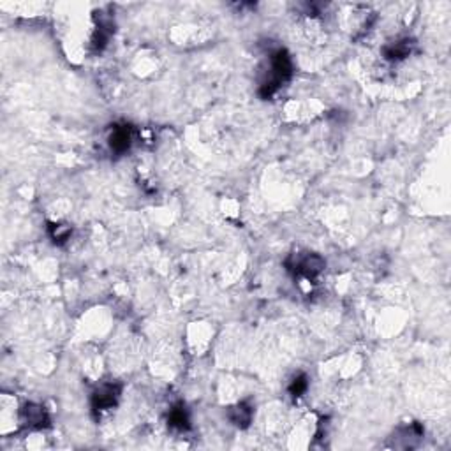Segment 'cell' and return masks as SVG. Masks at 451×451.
<instances>
[{"mask_svg": "<svg viewBox=\"0 0 451 451\" xmlns=\"http://www.w3.org/2000/svg\"><path fill=\"white\" fill-rule=\"evenodd\" d=\"M293 62L286 49H277L270 55V76L259 85V95L263 99H270L280 85L291 78Z\"/></svg>", "mask_w": 451, "mask_h": 451, "instance_id": "1", "label": "cell"}, {"mask_svg": "<svg viewBox=\"0 0 451 451\" xmlns=\"http://www.w3.org/2000/svg\"><path fill=\"white\" fill-rule=\"evenodd\" d=\"M287 270L296 277H304L307 280H314L326 268V261L319 254L305 252V254H291L286 261Z\"/></svg>", "mask_w": 451, "mask_h": 451, "instance_id": "2", "label": "cell"}, {"mask_svg": "<svg viewBox=\"0 0 451 451\" xmlns=\"http://www.w3.org/2000/svg\"><path fill=\"white\" fill-rule=\"evenodd\" d=\"M120 395H122V385L113 381L103 382L92 393V409H94V413H99V415L111 411L119 404Z\"/></svg>", "mask_w": 451, "mask_h": 451, "instance_id": "3", "label": "cell"}, {"mask_svg": "<svg viewBox=\"0 0 451 451\" xmlns=\"http://www.w3.org/2000/svg\"><path fill=\"white\" fill-rule=\"evenodd\" d=\"M20 419L25 427L32 428V430H45L51 427V418L41 404H25L20 411Z\"/></svg>", "mask_w": 451, "mask_h": 451, "instance_id": "4", "label": "cell"}, {"mask_svg": "<svg viewBox=\"0 0 451 451\" xmlns=\"http://www.w3.org/2000/svg\"><path fill=\"white\" fill-rule=\"evenodd\" d=\"M132 140H134L132 127L123 123V125H115V127H113L110 138H108V143H110L111 152L122 156V154H125L129 148H131Z\"/></svg>", "mask_w": 451, "mask_h": 451, "instance_id": "5", "label": "cell"}, {"mask_svg": "<svg viewBox=\"0 0 451 451\" xmlns=\"http://www.w3.org/2000/svg\"><path fill=\"white\" fill-rule=\"evenodd\" d=\"M422 437H423L422 425H419V423H411L407 427L398 428L391 439H393L395 448H415L416 444L422 441Z\"/></svg>", "mask_w": 451, "mask_h": 451, "instance_id": "6", "label": "cell"}, {"mask_svg": "<svg viewBox=\"0 0 451 451\" xmlns=\"http://www.w3.org/2000/svg\"><path fill=\"white\" fill-rule=\"evenodd\" d=\"M228 418H230V422L233 423L234 427L247 428L252 423V418H254V409H252L249 402H238L230 407Z\"/></svg>", "mask_w": 451, "mask_h": 451, "instance_id": "7", "label": "cell"}, {"mask_svg": "<svg viewBox=\"0 0 451 451\" xmlns=\"http://www.w3.org/2000/svg\"><path fill=\"white\" fill-rule=\"evenodd\" d=\"M168 423L169 427L175 428V430H189L191 428V416L189 411L184 404H177V406H173L171 411H169L168 415Z\"/></svg>", "mask_w": 451, "mask_h": 451, "instance_id": "8", "label": "cell"}, {"mask_svg": "<svg viewBox=\"0 0 451 451\" xmlns=\"http://www.w3.org/2000/svg\"><path fill=\"white\" fill-rule=\"evenodd\" d=\"M413 45H415V42L409 41V39H402V41L391 42V45L385 46V49H382V55H385L386 60H391V62L404 60L406 57H409L411 49H413Z\"/></svg>", "mask_w": 451, "mask_h": 451, "instance_id": "9", "label": "cell"}, {"mask_svg": "<svg viewBox=\"0 0 451 451\" xmlns=\"http://www.w3.org/2000/svg\"><path fill=\"white\" fill-rule=\"evenodd\" d=\"M48 231L51 240H53V243H57V245H64V243L71 238V233H73L71 226L67 224H49Z\"/></svg>", "mask_w": 451, "mask_h": 451, "instance_id": "10", "label": "cell"}, {"mask_svg": "<svg viewBox=\"0 0 451 451\" xmlns=\"http://www.w3.org/2000/svg\"><path fill=\"white\" fill-rule=\"evenodd\" d=\"M307 390H308V378L305 374H298V376L291 381V385H289V393H291V397L300 398L302 395H305V391Z\"/></svg>", "mask_w": 451, "mask_h": 451, "instance_id": "11", "label": "cell"}]
</instances>
